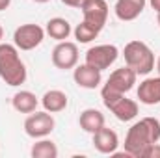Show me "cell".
Listing matches in <instances>:
<instances>
[{
    "mask_svg": "<svg viewBox=\"0 0 160 158\" xmlns=\"http://www.w3.org/2000/svg\"><path fill=\"white\" fill-rule=\"evenodd\" d=\"M160 141V121L155 117H143L136 121L125 138V153L130 158H143L149 145Z\"/></svg>",
    "mask_w": 160,
    "mask_h": 158,
    "instance_id": "6da1fadb",
    "label": "cell"
},
{
    "mask_svg": "<svg viewBox=\"0 0 160 158\" xmlns=\"http://www.w3.org/2000/svg\"><path fill=\"white\" fill-rule=\"evenodd\" d=\"M26 65L19 56V48L9 43H0V78L8 86L17 87L26 82Z\"/></svg>",
    "mask_w": 160,
    "mask_h": 158,
    "instance_id": "7a4b0ae2",
    "label": "cell"
},
{
    "mask_svg": "<svg viewBox=\"0 0 160 158\" xmlns=\"http://www.w3.org/2000/svg\"><path fill=\"white\" fill-rule=\"evenodd\" d=\"M125 65L130 67L136 75H149L155 69V54L143 41H128L123 48Z\"/></svg>",
    "mask_w": 160,
    "mask_h": 158,
    "instance_id": "3957f363",
    "label": "cell"
},
{
    "mask_svg": "<svg viewBox=\"0 0 160 158\" xmlns=\"http://www.w3.org/2000/svg\"><path fill=\"white\" fill-rule=\"evenodd\" d=\"M101 95H102L104 106L119 121L128 123V121L136 119V116H138V102L136 101L127 99L125 93H101Z\"/></svg>",
    "mask_w": 160,
    "mask_h": 158,
    "instance_id": "277c9868",
    "label": "cell"
},
{
    "mask_svg": "<svg viewBox=\"0 0 160 158\" xmlns=\"http://www.w3.org/2000/svg\"><path fill=\"white\" fill-rule=\"evenodd\" d=\"M43 39H45V30L34 22L21 24L13 32V45L19 50H34L36 47H39L43 43Z\"/></svg>",
    "mask_w": 160,
    "mask_h": 158,
    "instance_id": "5b68a950",
    "label": "cell"
},
{
    "mask_svg": "<svg viewBox=\"0 0 160 158\" xmlns=\"http://www.w3.org/2000/svg\"><path fill=\"white\" fill-rule=\"evenodd\" d=\"M56 126V121L52 117L50 112H32L26 121H24V132L26 136L39 140V138H47Z\"/></svg>",
    "mask_w": 160,
    "mask_h": 158,
    "instance_id": "8992f818",
    "label": "cell"
},
{
    "mask_svg": "<svg viewBox=\"0 0 160 158\" xmlns=\"http://www.w3.org/2000/svg\"><path fill=\"white\" fill-rule=\"evenodd\" d=\"M136 78H138V75L130 67H127V65L121 67V69H116L108 77L106 84L101 89V93H128L134 87Z\"/></svg>",
    "mask_w": 160,
    "mask_h": 158,
    "instance_id": "52a82bcc",
    "label": "cell"
},
{
    "mask_svg": "<svg viewBox=\"0 0 160 158\" xmlns=\"http://www.w3.org/2000/svg\"><path fill=\"white\" fill-rule=\"evenodd\" d=\"M78 63V47L73 41H58L52 50V65L56 69L67 71L75 69Z\"/></svg>",
    "mask_w": 160,
    "mask_h": 158,
    "instance_id": "ba28073f",
    "label": "cell"
},
{
    "mask_svg": "<svg viewBox=\"0 0 160 158\" xmlns=\"http://www.w3.org/2000/svg\"><path fill=\"white\" fill-rule=\"evenodd\" d=\"M118 56L119 48L116 45H95L86 52V63L99 71H104L118 60Z\"/></svg>",
    "mask_w": 160,
    "mask_h": 158,
    "instance_id": "9c48e42d",
    "label": "cell"
},
{
    "mask_svg": "<svg viewBox=\"0 0 160 158\" xmlns=\"http://www.w3.org/2000/svg\"><path fill=\"white\" fill-rule=\"evenodd\" d=\"M80 9H82V17H84L82 21L95 26L99 32L104 28L106 19H108V4L104 0H84Z\"/></svg>",
    "mask_w": 160,
    "mask_h": 158,
    "instance_id": "30bf717a",
    "label": "cell"
},
{
    "mask_svg": "<svg viewBox=\"0 0 160 158\" xmlns=\"http://www.w3.org/2000/svg\"><path fill=\"white\" fill-rule=\"evenodd\" d=\"M102 71L91 67L89 63H82V65H77L75 67V73H73V78L77 82L78 87H84V89H95L101 86L102 82Z\"/></svg>",
    "mask_w": 160,
    "mask_h": 158,
    "instance_id": "8fae6325",
    "label": "cell"
},
{
    "mask_svg": "<svg viewBox=\"0 0 160 158\" xmlns=\"http://www.w3.org/2000/svg\"><path fill=\"white\" fill-rule=\"evenodd\" d=\"M93 147L101 153V155H112L118 151L119 147V138L118 134L108 128V126H102L99 128L95 134H93Z\"/></svg>",
    "mask_w": 160,
    "mask_h": 158,
    "instance_id": "7c38bea8",
    "label": "cell"
},
{
    "mask_svg": "<svg viewBox=\"0 0 160 158\" xmlns=\"http://www.w3.org/2000/svg\"><path fill=\"white\" fill-rule=\"evenodd\" d=\"M136 95H138V101L142 104H147V106L160 104V77L142 80Z\"/></svg>",
    "mask_w": 160,
    "mask_h": 158,
    "instance_id": "4fadbf2b",
    "label": "cell"
},
{
    "mask_svg": "<svg viewBox=\"0 0 160 158\" xmlns=\"http://www.w3.org/2000/svg\"><path fill=\"white\" fill-rule=\"evenodd\" d=\"M145 4H147V0H118L116 7H114L116 9V17L119 21H125V22L134 21V19H138L143 13Z\"/></svg>",
    "mask_w": 160,
    "mask_h": 158,
    "instance_id": "5bb4252c",
    "label": "cell"
},
{
    "mask_svg": "<svg viewBox=\"0 0 160 158\" xmlns=\"http://www.w3.org/2000/svg\"><path fill=\"white\" fill-rule=\"evenodd\" d=\"M67 95L65 91L62 89H48L45 91V95L41 97V104L47 112L50 114H58V112H63L67 108Z\"/></svg>",
    "mask_w": 160,
    "mask_h": 158,
    "instance_id": "9a60e30c",
    "label": "cell"
},
{
    "mask_svg": "<svg viewBox=\"0 0 160 158\" xmlns=\"http://www.w3.org/2000/svg\"><path fill=\"white\" fill-rule=\"evenodd\" d=\"M38 104H39V99L36 97V93H32V91H28V89L17 91V93L13 95V99H11V106H13L19 114H32V112H36Z\"/></svg>",
    "mask_w": 160,
    "mask_h": 158,
    "instance_id": "2e32d148",
    "label": "cell"
},
{
    "mask_svg": "<svg viewBox=\"0 0 160 158\" xmlns=\"http://www.w3.org/2000/svg\"><path fill=\"white\" fill-rule=\"evenodd\" d=\"M78 125L84 132L95 134L99 128L104 126V116H102L99 110H95V108H88V110H84V112L80 114Z\"/></svg>",
    "mask_w": 160,
    "mask_h": 158,
    "instance_id": "e0dca14e",
    "label": "cell"
},
{
    "mask_svg": "<svg viewBox=\"0 0 160 158\" xmlns=\"http://www.w3.org/2000/svg\"><path fill=\"white\" fill-rule=\"evenodd\" d=\"M52 39L56 41H65L69 36H71V24H69V21L67 19H63V17H54V19H50L48 22H47V30H45Z\"/></svg>",
    "mask_w": 160,
    "mask_h": 158,
    "instance_id": "ac0fdd59",
    "label": "cell"
},
{
    "mask_svg": "<svg viewBox=\"0 0 160 158\" xmlns=\"http://www.w3.org/2000/svg\"><path fill=\"white\" fill-rule=\"evenodd\" d=\"M30 155L34 158H56L58 156V147L52 140L39 138V141H36L30 149Z\"/></svg>",
    "mask_w": 160,
    "mask_h": 158,
    "instance_id": "d6986e66",
    "label": "cell"
},
{
    "mask_svg": "<svg viewBox=\"0 0 160 158\" xmlns=\"http://www.w3.org/2000/svg\"><path fill=\"white\" fill-rule=\"evenodd\" d=\"M73 34H75V39L78 41V43H91L93 39L99 37L101 32H99L95 26H91V24H88L86 21H82L80 24H77V28L73 30Z\"/></svg>",
    "mask_w": 160,
    "mask_h": 158,
    "instance_id": "ffe728a7",
    "label": "cell"
},
{
    "mask_svg": "<svg viewBox=\"0 0 160 158\" xmlns=\"http://www.w3.org/2000/svg\"><path fill=\"white\" fill-rule=\"evenodd\" d=\"M143 158H160V145L158 143H153L145 149L143 153Z\"/></svg>",
    "mask_w": 160,
    "mask_h": 158,
    "instance_id": "44dd1931",
    "label": "cell"
},
{
    "mask_svg": "<svg viewBox=\"0 0 160 158\" xmlns=\"http://www.w3.org/2000/svg\"><path fill=\"white\" fill-rule=\"evenodd\" d=\"M62 4H65L69 7H80L84 4V0H62Z\"/></svg>",
    "mask_w": 160,
    "mask_h": 158,
    "instance_id": "7402d4cb",
    "label": "cell"
},
{
    "mask_svg": "<svg viewBox=\"0 0 160 158\" xmlns=\"http://www.w3.org/2000/svg\"><path fill=\"white\" fill-rule=\"evenodd\" d=\"M149 4H151V7H153L157 13H160V0H149Z\"/></svg>",
    "mask_w": 160,
    "mask_h": 158,
    "instance_id": "603a6c76",
    "label": "cell"
},
{
    "mask_svg": "<svg viewBox=\"0 0 160 158\" xmlns=\"http://www.w3.org/2000/svg\"><path fill=\"white\" fill-rule=\"evenodd\" d=\"M9 4H11V0H0V11L8 9V7H9Z\"/></svg>",
    "mask_w": 160,
    "mask_h": 158,
    "instance_id": "cb8c5ba5",
    "label": "cell"
},
{
    "mask_svg": "<svg viewBox=\"0 0 160 158\" xmlns=\"http://www.w3.org/2000/svg\"><path fill=\"white\" fill-rule=\"evenodd\" d=\"M155 65H157V71H158V77H160V56L157 58V62H155Z\"/></svg>",
    "mask_w": 160,
    "mask_h": 158,
    "instance_id": "d4e9b609",
    "label": "cell"
},
{
    "mask_svg": "<svg viewBox=\"0 0 160 158\" xmlns=\"http://www.w3.org/2000/svg\"><path fill=\"white\" fill-rule=\"evenodd\" d=\"M34 2H38V4H47L48 0H34Z\"/></svg>",
    "mask_w": 160,
    "mask_h": 158,
    "instance_id": "484cf974",
    "label": "cell"
},
{
    "mask_svg": "<svg viewBox=\"0 0 160 158\" xmlns=\"http://www.w3.org/2000/svg\"><path fill=\"white\" fill-rule=\"evenodd\" d=\"M2 37H4V30H2V26H0V41H2Z\"/></svg>",
    "mask_w": 160,
    "mask_h": 158,
    "instance_id": "4316f807",
    "label": "cell"
},
{
    "mask_svg": "<svg viewBox=\"0 0 160 158\" xmlns=\"http://www.w3.org/2000/svg\"><path fill=\"white\" fill-rule=\"evenodd\" d=\"M157 22H158V26H160V13H157Z\"/></svg>",
    "mask_w": 160,
    "mask_h": 158,
    "instance_id": "83f0119b",
    "label": "cell"
}]
</instances>
